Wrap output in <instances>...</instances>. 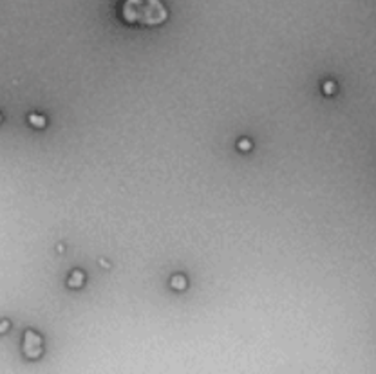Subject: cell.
I'll list each match as a JSON object with an SVG mask.
<instances>
[{
    "instance_id": "6da1fadb",
    "label": "cell",
    "mask_w": 376,
    "mask_h": 374,
    "mask_svg": "<svg viewBox=\"0 0 376 374\" xmlns=\"http://www.w3.org/2000/svg\"><path fill=\"white\" fill-rule=\"evenodd\" d=\"M122 17L127 24L152 27L167 22L168 11L161 0H125L122 6Z\"/></svg>"
},
{
    "instance_id": "7a4b0ae2",
    "label": "cell",
    "mask_w": 376,
    "mask_h": 374,
    "mask_svg": "<svg viewBox=\"0 0 376 374\" xmlns=\"http://www.w3.org/2000/svg\"><path fill=\"white\" fill-rule=\"evenodd\" d=\"M42 338L35 331H25L24 334V354L27 358H38L42 354Z\"/></svg>"
},
{
    "instance_id": "3957f363",
    "label": "cell",
    "mask_w": 376,
    "mask_h": 374,
    "mask_svg": "<svg viewBox=\"0 0 376 374\" xmlns=\"http://www.w3.org/2000/svg\"><path fill=\"white\" fill-rule=\"evenodd\" d=\"M29 121L35 125V127H46V118H42V116H38V114H31L29 116Z\"/></svg>"
},
{
    "instance_id": "277c9868",
    "label": "cell",
    "mask_w": 376,
    "mask_h": 374,
    "mask_svg": "<svg viewBox=\"0 0 376 374\" xmlns=\"http://www.w3.org/2000/svg\"><path fill=\"white\" fill-rule=\"evenodd\" d=\"M7 327H9V322H7V320H2V322H0V333H6Z\"/></svg>"
},
{
    "instance_id": "5b68a950",
    "label": "cell",
    "mask_w": 376,
    "mask_h": 374,
    "mask_svg": "<svg viewBox=\"0 0 376 374\" xmlns=\"http://www.w3.org/2000/svg\"><path fill=\"white\" fill-rule=\"evenodd\" d=\"M239 147H241V149H246V150H248V149H251V143H250V141H248V139H246V141H244V139H243V141H241V143H239Z\"/></svg>"
},
{
    "instance_id": "8992f818",
    "label": "cell",
    "mask_w": 376,
    "mask_h": 374,
    "mask_svg": "<svg viewBox=\"0 0 376 374\" xmlns=\"http://www.w3.org/2000/svg\"><path fill=\"white\" fill-rule=\"evenodd\" d=\"M326 89H324V91L326 92H327V94H329V92H331V87H335V83H331V81H327V83H326Z\"/></svg>"
},
{
    "instance_id": "52a82bcc",
    "label": "cell",
    "mask_w": 376,
    "mask_h": 374,
    "mask_svg": "<svg viewBox=\"0 0 376 374\" xmlns=\"http://www.w3.org/2000/svg\"><path fill=\"white\" fill-rule=\"evenodd\" d=\"M0 121H2V116H0Z\"/></svg>"
}]
</instances>
